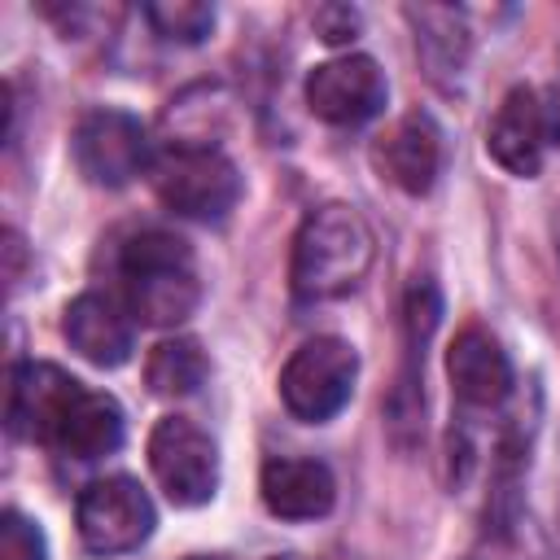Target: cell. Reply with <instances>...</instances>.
<instances>
[{"label": "cell", "mask_w": 560, "mask_h": 560, "mask_svg": "<svg viewBox=\"0 0 560 560\" xmlns=\"http://www.w3.org/2000/svg\"><path fill=\"white\" fill-rule=\"evenodd\" d=\"M372 258H376V241L368 219L346 201H328L315 206L293 236L289 284L302 302H332L359 289Z\"/></svg>", "instance_id": "6da1fadb"}, {"label": "cell", "mask_w": 560, "mask_h": 560, "mask_svg": "<svg viewBox=\"0 0 560 560\" xmlns=\"http://www.w3.org/2000/svg\"><path fill=\"white\" fill-rule=\"evenodd\" d=\"M122 289H127V311L140 324L153 328H175L201 306V280H197V258L188 241L175 232L149 228L122 245L118 258Z\"/></svg>", "instance_id": "7a4b0ae2"}, {"label": "cell", "mask_w": 560, "mask_h": 560, "mask_svg": "<svg viewBox=\"0 0 560 560\" xmlns=\"http://www.w3.org/2000/svg\"><path fill=\"white\" fill-rule=\"evenodd\" d=\"M149 184H153L158 201L171 214L197 219V223H219L241 201V171H236V162L223 149L192 144V140H179V144L171 140L162 153H153Z\"/></svg>", "instance_id": "3957f363"}, {"label": "cell", "mask_w": 560, "mask_h": 560, "mask_svg": "<svg viewBox=\"0 0 560 560\" xmlns=\"http://www.w3.org/2000/svg\"><path fill=\"white\" fill-rule=\"evenodd\" d=\"M354 381H359L354 346L346 337H311L289 354L280 372V402L289 407V416L319 424L350 402Z\"/></svg>", "instance_id": "277c9868"}, {"label": "cell", "mask_w": 560, "mask_h": 560, "mask_svg": "<svg viewBox=\"0 0 560 560\" xmlns=\"http://www.w3.org/2000/svg\"><path fill=\"white\" fill-rule=\"evenodd\" d=\"M149 468L175 508H201L219 490V446L188 416H162L153 424Z\"/></svg>", "instance_id": "5b68a950"}, {"label": "cell", "mask_w": 560, "mask_h": 560, "mask_svg": "<svg viewBox=\"0 0 560 560\" xmlns=\"http://www.w3.org/2000/svg\"><path fill=\"white\" fill-rule=\"evenodd\" d=\"M153 499L136 477H96L83 486L74 503L79 542L92 556H122L136 551L153 534Z\"/></svg>", "instance_id": "8992f818"}, {"label": "cell", "mask_w": 560, "mask_h": 560, "mask_svg": "<svg viewBox=\"0 0 560 560\" xmlns=\"http://www.w3.org/2000/svg\"><path fill=\"white\" fill-rule=\"evenodd\" d=\"M74 166L83 171L88 184L96 188H122L136 175L149 171V131L136 114L127 109H92L74 127Z\"/></svg>", "instance_id": "52a82bcc"}, {"label": "cell", "mask_w": 560, "mask_h": 560, "mask_svg": "<svg viewBox=\"0 0 560 560\" xmlns=\"http://www.w3.org/2000/svg\"><path fill=\"white\" fill-rule=\"evenodd\" d=\"M389 101V83L381 74V66L363 52H346L332 61H319L306 74V105L315 118L332 122V127H359L368 118H376Z\"/></svg>", "instance_id": "ba28073f"}, {"label": "cell", "mask_w": 560, "mask_h": 560, "mask_svg": "<svg viewBox=\"0 0 560 560\" xmlns=\"http://www.w3.org/2000/svg\"><path fill=\"white\" fill-rule=\"evenodd\" d=\"M547 144H551V105L516 83L494 118H490V131H486V153L508 171V175H521V179H534L542 171V158H547Z\"/></svg>", "instance_id": "9c48e42d"}, {"label": "cell", "mask_w": 560, "mask_h": 560, "mask_svg": "<svg viewBox=\"0 0 560 560\" xmlns=\"http://www.w3.org/2000/svg\"><path fill=\"white\" fill-rule=\"evenodd\" d=\"M372 166L381 171V179H389L407 197H424L438 184V171H442V131H438V122L424 109H411L398 122H389L372 144Z\"/></svg>", "instance_id": "30bf717a"}, {"label": "cell", "mask_w": 560, "mask_h": 560, "mask_svg": "<svg viewBox=\"0 0 560 560\" xmlns=\"http://www.w3.org/2000/svg\"><path fill=\"white\" fill-rule=\"evenodd\" d=\"M79 394H83V381H74L66 368L35 363V359L18 363L9 372V429L18 438H31V442L48 446Z\"/></svg>", "instance_id": "8fae6325"}, {"label": "cell", "mask_w": 560, "mask_h": 560, "mask_svg": "<svg viewBox=\"0 0 560 560\" xmlns=\"http://www.w3.org/2000/svg\"><path fill=\"white\" fill-rule=\"evenodd\" d=\"M61 332L70 341L74 354H83L96 368H122L136 350V324L131 311L109 298V293H79L66 311H61Z\"/></svg>", "instance_id": "7c38bea8"}, {"label": "cell", "mask_w": 560, "mask_h": 560, "mask_svg": "<svg viewBox=\"0 0 560 560\" xmlns=\"http://www.w3.org/2000/svg\"><path fill=\"white\" fill-rule=\"evenodd\" d=\"M446 376H451L455 398L472 411H494L512 394L508 350L481 324H468V328L455 332V341L446 350Z\"/></svg>", "instance_id": "4fadbf2b"}, {"label": "cell", "mask_w": 560, "mask_h": 560, "mask_svg": "<svg viewBox=\"0 0 560 560\" xmlns=\"http://www.w3.org/2000/svg\"><path fill=\"white\" fill-rule=\"evenodd\" d=\"M262 503L280 521H319L337 503V477L311 455H271L258 477Z\"/></svg>", "instance_id": "5bb4252c"}, {"label": "cell", "mask_w": 560, "mask_h": 560, "mask_svg": "<svg viewBox=\"0 0 560 560\" xmlns=\"http://www.w3.org/2000/svg\"><path fill=\"white\" fill-rule=\"evenodd\" d=\"M122 438H127V416H122L118 398L83 385V394L70 402L66 420L57 424L48 451H57L66 459H105L122 446Z\"/></svg>", "instance_id": "9a60e30c"}, {"label": "cell", "mask_w": 560, "mask_h": 560, "mask_svg": "<svg viewBox=\"0 0 560 560\" xmlns=\"http://www.w3.org/2000/svg\"><path fill=\"white\" fill-rule=\"evenodd\" d=\"M206 372H210V359H206L197 337H166L144 359V385L158 398H188V394H197Z\"/></svg>", "instance_id": "2e32d148"}, {"label": "cell", "mask_w": 560, "mask_h": 560, "mask_svg": "<svg viewBox=\"0 0 560 560\" xmlns=\"http://www.w3.org/2000/svg\"><path fill=\"white\" fill-rule=\"evenodd\" d=\"M407 18L416 26V44H420L424 61L433 66V74L464 66L468 31H464V18L455 9H407Z\"/></svg>", "instance_id": "e0dca14e"}, {"label": "cell", "mask_w": 560, "mask_h": 560, "mask_svg": "<svg viewBox=\"0 0 560 560\" xmlns=\"http://www.w3.org/2000/svg\"><path fill=\"white\" fill-rule=\"evenodd\" d=\"M144 18L162 39H175V44H201L214 31V4H201V0H158V4H144Z\"/></svg>", "instance_id": "ac0fdd59"}, {"label": "cell", "mask_w": 560, "mask_h": 560, "mask_svg": "<svg viewBox=\"0 0 560 560\" xmlns=\"http://www.w3.org/2000/svg\"><path fill=\"white\" fill-rule=\"evenodd\" d=\"M0 560H48V542L31 516L9 508L0 516Z\"/></svg>", "instance_id": "d6986e66"}, {"label": "cell", "mask_w": 560, "mask_h": 560, "mask_svg": "<svg viewBox=\"0 0 560 560\" xmlns=\"http://www.w3.org/2000/svg\"><path fill=\"white\" fill-rule=\"evenodd\" d=\"M315 26H319V39L324 44H346L359 31V13L346 9V4H328V9L315 13Z\"/></svg>", "instance_id": "ffe728a7"}, {"label": "cell", "mask_w": 560, "mask_h": 560, "mask_svg": "<svg viewBox=\"0 0 560 560\" xmlns=\"http://www.w3.org/2000/svg\"><path fill=\"white\" fill-rule=\"evenodd\" d=\"M551 140H556V144H560V105H556V109H551Z\"/></svg>", "instance_id": "44dd1931"}, {"label": "cell", "mask_w": 560, "mask_h": 560, "mask_svg": "<svg viewBox=\"0 0 560 560\" xmlns=\"http://www.w3.org/2000/svg\"><path fill=\"white\" fill-rule=\"evenodd\" d=\"M551 232H556V254H560V210H556V219H551Z\"/></svg>", "instance_id": "7402d4cb"}, {"label": "cell", "mask_w": 560, "mask_h": 560, "mask_svg": "<svg viewBox=\"0 0 560 560\" xmlns=\"http://www.w3.org/2000/svg\"><path fill=\"white\" fill-rule=\"evenodd\" d=\"M188 560H223V556H188Z\"/></svg>", "instance_id": "603a6c76"}, {"label": "cell", "mask_w": 560, "mask_h": 560, "mask_svg": "<svg viewBox=\"0 0 560 560\" xmlns=\"http://www.w3.org/2000/svg\"><path fill=\"white\" fill-rule=\"evenodd\" d=\"M472 560H486V556H472ZM490 560H494V556H490Z\"/></svg>", "instance_id": "cb8c5ba5"}, {"label": "cell", "mask_w": 560, "mask_h": 560, "mask_svg": "<svg viewBox=\"0 0 560 560\" xmlns=\"http://www.w3.org/2000/svg\"><path fill=\"white\" fill-rule=\"evenodd\" d=\"M271 560H289V556H271Z\"/></svg>", "instance_id": "d4e9b609"}]
</instances>
